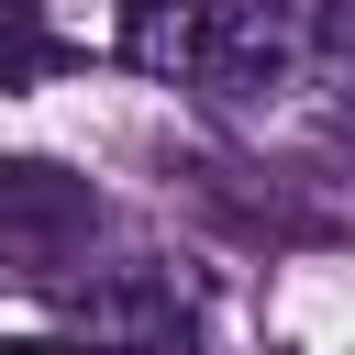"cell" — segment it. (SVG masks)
<instances>
[{
    "instance_id": "obj_2",
    "label": "cell",
    "mask_w": 355,
    "mask_h": 355,
    "mask_svg": "<svg viewBox=\"0 0 355 355\" xmlns=\"http://www.w3.org/2000/svg\"><path fill=\"white\" fill-rule=\"evenodd\" d=\"M44 288L67 300V322H78L89 344H133V355H189V344H200V288H189L166 255L111 266V277H44Z\"/></svg>"
},
{
    "instance_id": "obj_4",
    "label": "cell",
    "mask_w": 355,
    "mask_h": 355,
    "mask_svg": "<svg viewBox=\"0 0 355 355\" xmlns=\"http://www.w3.org/2000/svg\"><path fill=\"white\" fill-rule=\"evenodd\" d=\"M0 22H44V0H0Z\"/></svg>"
},
{
    "instance_id": "obj_1",
    "label": "cell",
    "mask_w": 355,
    "mask_h": 355,
    "mask_svg": "<svg viewBox=\"0 0 355 355\" xmlns=\"http://www.w3.org/2000/svg\"><path fill=\"white\" fill-rule=\"evenodd\" d=\"M100 244V189L55 155H0V266L11 277H67Z\"/></svg>"
},
{
    "instance_id": "obj_3",
    "label": "cell",
    "mask_w": 355,
    "mask_h": 355,
    "mask_svg": "<svg viewBox=\"0 0 355 355\" xmlns=\"http://www.w3.org/2000/svg\"><path fill=\"white\" fill-rule=\"evenodd\" d=\"M211 22H222V0H122V55L155 67V78H200Z\"/></svg>"
}]
</instances>
